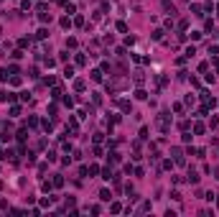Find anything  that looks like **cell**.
Returning <instances> with one entry per match:
<instances>
[{
    "instance_id": "1",
    "label": "cell",
    "mask_w": 219,
    "mask_h": 217,
    "mask_svg": "<svg viewBox=\"0 0 219 217\" xmlns=\"http://www.w3.org/2000/svg\"><path fill=\"white\" fill-rule=\"evenodd\" d=\"M168 125H171V118H168V112H161V115H158V128L166 133V130H168Z\"/></svg>"
},
{
    "instance_id": "2",
    "label": "cell",
    "mask_w": 219,
    "mask_h": 217,
    "mask_svg": "<svg viewBox=\"0 0 219 217\" xmlns=\"http://www.w3.org/2000/svg\"><path fill=\"white\" fill-rule=\"evenodd\" d=\"M201 100H204V102H207V107H214V105H217V100L211 97L209 92H201Z\"/></svg>"
},
{
    "instance_id": "3",
    "label": "cell",
    "mask_w": 219,
    "mask_h": 217,
    "mask_svg": "<svg viewBox=\"0 0 219 217\" xmlns=\"http://www.w3.org/2000/svg\"><path fill=\"white\" fill-rule=\"evenodd\" d=\"M199 179H201V176H199V174H196V171H189L186 182H189V184H199Z\"/></svg>"
},
{
    "instance_id": "4",
    "label": "cell",
    "mask_w": 219,
    "mask_h": 217,
    "mask_svg": "<svg viewBox=\"0 0 219 217\" xmlns=\"http://www.w3.org/2000/svg\"><path fill=\"white\" fill-rule=\"evenodd\" d=\"M120 110H122V112H130V110H132L130 100H120Z\"/></svg>"
},
{
    "instance_id": "5",
    "label": "cell",
    "mask_w": 219,
    "mask_h": 217,
    "mask_svg": "<svg viewBox=\"0 0 219 217\" xmlns=\"http://www.w3.org/2000/svg\"><path fill=\"white\" fill-rule=\"evenodd\" d=\"M135 84H138V87H140V84H145V74H143L140 69L135 72Z\"/></svg>"
},
{
    "instance_id": "6",
    "label": "cell",
    "mask_w": 219,
    "mask_h": 217,
    "mask_svg": "<svg viewBox=\"0 0 219 217\" xmlns=\"http://www.w3.org/2000/svg\"><path fill=\"white\" fill-rule=\"evenodd\" d=\"M38 20H41V23H48V20H51V13L41 10V13H38Z\"/></svg>"
},
{
    "instance_id": "7",
    "label": "cell",
    "mask_w": 219,
    "mask_h": 217,
    "mask_svg": "<svg viewBox=\"0 0 219 217\" xmlns=\"http://www.w3.org/2000/svg\"><path fill=\"white\" fill-rule=\"evenodd\" d=\"M204 130H207V125H204V123H194V133H196V135H201Z\"/></svg>"
},
{
    "instance_id": "8",
    "label": "cell",
    "mask_w": 219,
    "mask_h": 217,
    "mask_svg": "<svg viewBox=\"0 0 219 217\" xmlns=\"http://www.w3.org/2000/svg\"><path fill=\"white\" fill-rule=\"evenodd\" d=\"M115 28H117V31H120V33H128V26H125V23H122V20H117V23H115Z\"/></svg>"
},
{
    "instance_id": "9",
    "label": "cell",
    "mask_w": 219,
    "mask_h": 217,
    "mask_svg": "<svg viewBox=\"0 0 219 217\" xmlns=\"http://www.w3.org/2000/svg\"><path fill=\"white\" fill-rule=\"evenodd\" d=\"M194 54H196V49H194V46H186V51H183V56H186V59H191Z\"/></svg>"
},
{
    "instance_id": "10",
    "label": "cell",
    "mask_w": 219,
    "mask_h": 217,
    "mask_svg": "<svg viewBox=\"0 0 219 217\" xmlns=\"http://www.w3.org/2000/svg\"><path fill=\"white\" fill-rule=\"evenodd\" d=\"M84 87H87V84H84V79H76V82H74V90H76V92H82Z\"/></svg>"
},
{
    "instance_id": "11",
    "label": "cell",
    "mask_w": 219,
    "mask_h": 217,
    "mask_svg": "<svg viewBox=\"0 0 219 217\" xmlns=\"http://www.w3.org/2000/svg\"><path fill=\"white\" fill-rule=\"evenodd\" d=\"M46 36H48V31H46V28H38V33H36V39H38V41H44Z\"/></svg>"
},
{
    "instance_id": "12",
    "label": "cell",
    "mask_w": 219,
    "mask_h": 217,
    "mask_svg": "<svg viewBox=\"0 0 219 217\" xmlns=\"http://www.w3.org/2000/svg\"><path fill=\"white\" fill-rule=\"evenodd\" d=\"M110 197H112V194H110L107 189H102V192H100V199H102V202H110Z\"/></svg>"
},
{
    "instance_id": "13",
    "label": "cell",
    "mask_w": 219,
    "mask_h": 217,
    "mask_svg": "<svg viewBox=\"0 0 219 217\" xmlns=\"http://www.w3.org/2000/svg\"><path fill=\"white\" fill-rule=\"evenodd\" d=\"M145 97H148L145 90H135V100H145Z\"/></svg>"
},
{
    "instance_id": "14",
    "label": "cell",
    "mask_w": 219,
    "mask_h": 217,
    "mask_svg": "<svg viewBox=\"0 0 219 217\" xmlns=\"http://www.w3.org/2000/svg\"><path fill=\"white\" fill-rule=\"evenodd\" d=\"M92 79H94V82H102V72L94 69V72H92Z\"/></svg>"
},
{
    "instance_id": "15",
    "label": "cell",
    "mask_w": 219,
    "mask_h": 217,
    "mask_svg": "<svg viewBox=\"0 0 219 217\" xmlns=\"http://www.w3.org/2000/svg\"><path fill=\"white\" fill-rule=\"evenodd\" d=\"M150 36H153V39H155V41H161V39H163V31H161V28H155V31H153Z\"/></svg>"
},
{
    "instance_id": "16",
    "label": "cell",
    "mask_w": 219,
    "mask_h": 217,
    "mask_svg": "<svg viewBox=\"0 0 219 217\" xmlns=\"http://www.w3.org/2000/svg\"><path fill=\"white\" fill-rule=\"evenodd\" d=\"M18 115H20V107L13 105V107H10V118H18Z\"/></svg>"
},
{
    "instance_id": "17",
    "label": "cell",
    "mask_w": 219,
    "mask_h": 217,
    "mask_svg": "<svg viewBox=\"0 0 219 217\" xmlns=\"http://www.w3.org/2000/svg\"><path fill=\"white\" fill-rule=\"evenodd\" d=\"M44 130H46V133H51V130H54V123H51V120H44Z\"/></svg>"
},
{
    "instance_id": "18",
    "label": "cell",
    "mask_w": 219,
    "mask_h": 217,
    "mask_svg": "<svg viewBox=\"0 0 219 217\" xmlns=\"http://www.w3.org/2000/svg\"><path fill=\"white\" fill-rule=\"evenodd\" d=\"M61 5H64V10H66V13H74V5L69 3V0H64V3H61Z\"/></svg>"
},
{
    "instance_id": "19",
    "label": "cell",
    "mask_w": 219,
    "mask_h": 217,
    "mask_svg": "<svg viewBox=\"0 0 219 217\" xmlns=\"http://www.w3.org/2000/svg\"><path fill=\"white\" fill-rule=\"evenodd\" d=\"M54 186H64V176H54Z\"/></svg>"
},
{
    "instance_id": "20",
    "label": "cell",
    "mask_w": 219,
    "mask_h": 217,
    "mask_svg": "<svg viewBox=\"0 0 219 217\" xmlns=\"http://www.w3.org/2000/svg\"><path fill=\"white\" fill-rule=\"evenodd\" d=\"M64 77H66V79L74 77V67H66V69H64Z\"/></svg>"
},
{
    "instance_id": "21",
    "label": "cell",
    "mask_w": 219,
    "mask_h": 217,
    "mask_svg": "<svg viewBox=\"0 0 219 217\" xmlns=\"http://www.w3.org/2000/svg\"><path fill=\"white\" fill-rule=\"evenodd\" d=\"M181 141H183V143H189V141H191V133H189V130H183V135H181Z\"/></svg>"
},
{
    "instance_id": "22",
    "label": "cell",
    "mask_w": 219,
    "mask_h": 217,
    "mask_svg": "<svg viewBox=\"0 0 219 217\" xmlns=\"http://www.w3.org/2000/svg\"><path fill=\"white\" fill-rule=\"evenodd\" d=\"M191 10H194V16H204V13H201V5H191Z\"/></svg>"
},
{
    "instance_id": "23",
    "label": "cell",
    "mask_w": 219,
    "mask_h": 217,
    "mask_svg": "<svg viewBox=\"0 0 219 217\" xmlns=\"http://www.w3.org/2000/svg\"><path fill=\"white\" fill-rule=\"evenodd\" d=\"M28 43H31V39H20V41H18V46H20V49H26Z\"/></svg>"
},
{
    "instance_id": "24",
    "label": "cell",
    "mask_w": 219,
    "mask_h": 217,
    "mask_svg": "<svg viewBox=\"0 0 219 217\" xmlns=\"http://www.w3.org/2000/svg\"><path fill=\"white\" fill-rule=\"evenodd\" d=\"M102 179H107V182H110V179H112V171H110V169H104V171H102Z\"/></svg>"
},
{
    "instance_id": "25",
    "label": "cell",
    "mask_w": 219,
    "mask_h": 217,
    "mask_svg": "<svg viewBox=\"0 0 219 217\" xmlns=\"http://www.w3.org/2000/svg\"><path fill=\"white\" fill-rule=\"evenodd\" d=\"M74 23H76V26L82 28V26H84V16H76V18H74Z\"/></svg>"
},
{
    "instance_id": "26",
    "label": "cell",
    "mask_w": 219,
    "mask_h": 217,
    "mask_svg": "<svg viewBox=\"0 0 219 217\" xmlns=\"http://www.w3.org/2000/svg\"><path fill=\"white\" fill-rule=\"evenodd\" d=\"M214 197H217V207H219V194H214Z\"/></svg>"
}]
</instances>
